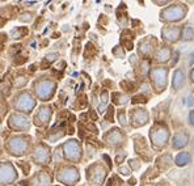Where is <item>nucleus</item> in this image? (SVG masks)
I'll return each mask as SVG.
<instances>
[{
  "instance_id": "nucleus-3",
  "label": "nucleus",
  "mask_w": 194,
  "mask_h": 186,
  "mask_svg": "<svg viewBox=\"0 0 194 186\" xmlns=\"http://www.w3.org/2000/svg\"><path fill=\"white\" fill-rule=\"evenodd\" d=\"M35 105V101L29 96L26 92L19 94L16 97V101H14V108L17 110H22V111H32V109Z\"/></svg>"
},
{
  "instance_id": "nucleus-6",
  "label": "nucleus",
  "mask_w": 194,
  "mask_h": 186,
  "mask_svg": "<svg viewBox=\"0 0 194 186\" xmlns=\"http://www.w3.org/2000/svg\"><path fill=\"white\" fill-rule=\"evenodd\" d=\"M63 151H64V156L67 160H79L80 157V147L78 140H68L66 142L63 146Z\"/></svg>"
},
{
  "instance_id": "nucleus-10",
  "label": "nucleus",
  "mask_w": 194,
  "mask_h": 186,
  "mask_svg": "<svg viewBox=\"0 0 194 186\" xmlns=\"http://www.w3.org/2000/svg\"><path fill=\"white\" fill-rule=\"evenodd\" d=\"M191 24H193V25H194V16H193V17H191Z\"/></svg>"
},
{
  "instance_id": "nucleus-5",
  "label": "nucleus",
  "mask_w": 194,
  "mask_h": 186,
  "mask_svg": "<svg viewBox=\"0 0 194 186\" xmlns=\"http://www.w3.org/2000/svg\"><path fill=\"white\" fill-rule=\"evenodd\" d=\"M14 178H16V170L9 162L0 164V185H8Z\"/></svg>"
},
{
  "instance_id": "nucleus-1",
  "label": "nucleus",
  "mask_w": 194,
  "mask_h": 186,
  "mask_svg": "<svg viewBox=\"0 0 194 186\" xmlns=\"http://www.w3.org/2000/svg\"><path fill=\"white\" fill-rule=\"evenodd\" d=\"M29 138L26 136H13L8 140L7 143V150L9 151V153L12 155H24L26 153V150L29 148Z\"/></svg>"
},
{
  "instance_id": "nucleus-7",
  "label": "nucleus",
  "mask_w": 194,
  "mask_h": 186,
  "mask_svg": "<svg viewBox=\"0 0 194 186\" xmlns=\"http://www.w3.org/2000/svg\"><path fill=\"white\" fill-rule=\"evenodd\" d=\"M50 117H51L50 106H42L38 111V114L34 118V123L37 126H46L50 121Z\"/></svg>"
},
{
  "instance_id": "nucleus-4",
  "label": "nucleus",
  "mask_w": 194,
  "mask_h": 186,
  "mask_svg": "<svg viewBox=\"0 0 194 186\" xmlns=\"http://www.w3.org/2000/svg\"><path fill=\"white\" fill-rule=\"evenodd\" d=\"M58 180L67 186H72V185H75L73 182H76L79 180V173H78L76 169L67 167V168H63L61 172H59Z\"/></svg>"
},
{
  "instance_id": "nucleus-8",
  "label": "nucleus",
  "mask_w": 194,
  "mask_h": 186,
  "mask_svg": "<svg viewBox=\"0 0 194 186\" xmlns=\"http://www.w3.org/2000/svg\"><path fill=\"white\" fill-rule=\"evenodd\" d=\"M34 160L38 162V164H46V162L49 161L50 159V151L47 147L45 146H40L38 148H37V151L34 153Z\"/></svg>"
},
{
  "instance_id": "nucleus-9",
  "label": "nucleus",
  "mask_w": 194,
  "mask_h": 186,
  "mask_svg": "<svg viewBox=\"0 0 194 186\" xmlns=\"http://www.w3.org/2000/svg\"><path fill=\"white\" fill-rule=\"evenodd\" d=\"M11 120H14V121H9V126H12V127H14L16 130H21L22 127H24V129L29 127V122H28V120L25 117L14 114V115L11 117Z\"/></svg>"
},
{
  "instance_id": "nucleus-2",
  "label": "nucleus",
  "mask_w": 194,
  "mask_h": 186,
  "mask_svg": "<svg viewBox=\"0 0 194 186\" xmlns=\"http://www.w3.org/2000/svg\"><path fill=\"white\" fill-rule=\"evenodd\" d=\"M34 87H35L37 96L45 101H47L51 96L54 94V91H55V84L53 83V81L46 80V77H43L42 80L37 81Z\"/></svg>"
}]
</instances>
